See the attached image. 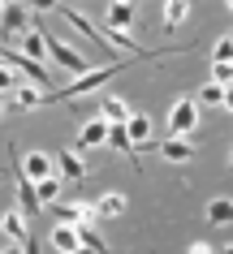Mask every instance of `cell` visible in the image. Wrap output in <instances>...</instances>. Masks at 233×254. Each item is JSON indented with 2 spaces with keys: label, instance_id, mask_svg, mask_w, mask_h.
Returning <instances> with one entry per match:
<instances>
[{
  "label": "cell",
  "instance_id": "7",
  "mask_svg": "<svg viewBox=\"0 0 233 254\" xmlns=\"http://www.w3.org/2000/svg\"><path fill=\"white\" fill-rule=\"evenodd\" d=\"M0 228H4V237L17 241V246L30 237V224H26V215L17 211V207H4V211H0Z\"/></svg>",
  "mask_w": 233,
  "mask_h": 254
},
{
  "label": "cell",
  "instance_id": "4",
  "mask_svg": "<svg viewBox=\"0 0 233 254\" xmlns=\"http://www.w3.org/2000/svg\"><path fill=\"white\" fill-rule=\"evenodd\" d=\"M35 26V17H30L26 4H13V0H4V9H0V30L4 35H22V30Z\"/></svg>",
  "mask_w": 233,
  "mask_h": 254
},
{
  "label": "cell",
  "instance_id": "28",
  "mask_svg": "<svg viewBox=\"0 0 233 254\" xmlns=\"http://www.w3.org/2000/svg\"><path fill=\"white\" fill-rule=\"evenodd\" d=\"M74 254H91V250H86V246H78V250H74Z\"/></svg>",
  "mask_w": 233,
  "mask_h": 254
},
{
  "label": "cell",
  "instance_id": "21",
  "mask_svg": "<svg viewBox=\"0 0 233 254\" xmlns=\"http://www.w3.org/2000/svg\"><path fill=\"white\" fill-rule=\"evenodd\" d=\"M104 142H108V147H117V151H125V155H130V160H138V151H134V142H130V138H125V129H121V125H108V134H104Z\"/></svg>",
  "mask_w": 233,
  "mask_h": 254
},
{
  "label": "cell",
  "instance_id": "19",
  "mask_svg": "<svg viewBox=\"0 0 233 254\" xmlns=\"http://www.w3.org/2000/svg\"><path fill=\"white\" fill-rule=\"evenodd\" d=\"M229 220H233V202L229 198H212V202H207V224L225 228Z\"/></svg>",
  "mask_w": 233,
  "mask_h": 254
},
{
  "label": "cell",
  "instance_id": "1",
  "mask_svg": "<svg viewBox=\"0 0 233 254\" xmlns=\"http://www.w3.org/2000/svg\"><path fill=\"white\" fill-rule=\"evenodd\" d=\"M194 129H199V104L194 95H181L168 108V138H190Z\"/></svg>",
  "mask_w": 233,
  "mask_h": 254
},
{
  "label": "cell",
  "instance_id": "16",
  "mask_svg": "<svg viewBox=\"0 0 233 254\" xmlns=\"http://www.w3.org/2000/svg\"><path fill=\"white\" fill-rule=\"evenodd\" d=\"M22 56L43 61V30H39V17H35V30H22Z\"/></svg>",
  "mask_w": 233,
  "mask_h": 254
},
{
  "label": "cell",
  "instance_id": "18",
  "mask_svg": "<svg viewBox=\"0 0 233 254\" xmlns=\"http://www.w3.org/2000/svg\"><path fill=\"white\" fill-rule=\"evenodd\" d=\"M194 104H199V108H225V104H229V91H225V86H216V82H207V86H203V91H199V95H194Z\"/></svg>",
  "mask_w": 233,
  "mask_h": 254
},
{
  "label": "cell",
  "instance_id": "31",
  "mask_svg": "<svg viewBox=\"0 0 233 254\" xmlns=\"http://www.w3.org/2000/svg\"><path fill=\"white\" fill-rule=\"evenodd\" d=\"M0 9H4V0H0Z\"/></svg>",
  "mask_w": 233,
  "mask_h": 254
},
{
  "label": "cell",
  "instance_id": "20",
  "mask_svg": "<svg viewBox=\"0 0 233 254\" xmlns=\"http://www.w3.org/2000/svg\"><path fill=\"white\" fill-rule=\"evenodd\" d=\"M30 186H35V198L39 202H52V198H61V177H39V181H30Z\"/></svg>",
  "mask_w": 233,
  "mask_h": 254
},
{
  "label": "cell",
  "instance_id": "6",
  "mask_svg": "<svg viewBox=\"0 0 233 254\" xmlns=\"http://www.w3.org/2000/svg\"><path fill=\"white\" fill-rule=\"evenodd\" d=\"M155 151H160L164 160H173V164H190L194 155H199V147H194L190 138H164V142H155Z\"/></svg>",
  "mask_w": 233,
  "mask_h": 254
},
{
  "label": "cell",
  "instance_id": "9",
  "mask_svg": "<svg viewBox=\"0 0 233 254\" xmlns=\"http://www.w3.org/2000/svg\"><path fill=\"white\" fill-rule=\"evenodd\" d=\"M104 134H108V121L104 117H91L78 129V151H86V147H104Z\"/></svg>",
  "mask_w": 233,
  "mask_h": 254
},
{
  "label": "cell",
  "instance_id": "2",
  "mask_svg": "<svg viewBox=\"0 0 233 254\" xmlns=\"http://www.w3.org/2000/svg\"><path fill=\"white\" fill-rule=\"evenodd\" d=\"M0 61H4L9 69H17V73H26L30 86H39V91H52V78H48V69H43L39 61H30V56H22V52H9V48H0Z\"/></svg>",
  "mask_w": 233,
  "mask_h": 254
},
{
  "label": "cell",
  "instance_id": "15",
  "mask_svg": "<svg viewBox=\"0 0 233 254\" xmlns=\"http://www.w3.org/2000/svg\"><path fill=\"white\" fill-rule=\"evenodd\" d=\"M104 26L130 30V26H134V4H121V0H112V4H108V22H104Z\"/></svg>",
  "mask_w": 233,
  "mask_h": 254
},
{
  "label": "cell",
  "instance_id": "13",
  "mask_svg": "<svg viewBox=\"0 0 233 254\" xmlns=\"http://www.w3.org/2000/svg\"><path fill=\"white\" fill-rule=\"evenodd\" d=\"M48 241H52L56 254H74V250H78V228H74V224H56Z\"/></svg>",
  "mask_w": 233,
  "mask_h": 254
},
{
  "label": "cell",
  "instance_id": "11",
  "mask_svg": "<svg viewBox=\"0 0 233 254\" xmlns=\"http://www.w3.org/2000/svg\"><path fill=\"white\" fill-rule=\"evenodd\" d=\"M91 207H95V215H99V220H112V215H121V211H125V194H121V190L95 194V202H91Z\"/></svg>",
  "mask_w": 233,
  "mask_h": 254
},
{
  "label": "cell",
  "instance_id": "26",
  "mask_svg": "<svg viewBox=\"0 0 233 254\" xmlns=\"http://www.w3.org/2000/svg\"><path fill=\"white\" fill-rule=\"evenodd\" d=\"M186 254H216V250H212L207 241H190V246H186Z\"/></svg>",
  "mask_w": 233,
  "mask_h": 254
},
{
  "label": "cell",
  "instance_id": "23",
  "mask_svg": "<svg viewBox=\"0 0 233 254\" xmlns=\"http://www.w3.org/2000/svg\"><path fill=\"white\" fill-rule=\"evenodd\" d=\"M229 52H233V39H229V35H220L216 48H212V61H229Z\"/></svg>",
  "mask_w": 233,
  "mask_h": 254
},
{
  "label": "cell",
  "instance_id": "12",
  "mask_svg": "<svg viewBox=\"0 0 233 254\" xmlns=\"http://www.w3.org/2000/svg\"><path fill=\"white\" fill-rule=\"evenodd\" d=\"M95 117H104L108 125H125V117H130V104H125L121 95H104V104H99Z\"/></svg>",
  "mask_w": 233,
  "mask_h": 254
},
{
  "label": "cell",
  "instance_id": "30",
  "mask_svg": "<svg viewBox=\"0 0 233 254\" xmlns=\"http://www.w3.org/2000/svg\"><path fill=\"white\" fill-rule=\"evenodd\" d=\"M121 4H134V0H121Z\"/></svg>",
  "mask_w": 233,
  "mask_h": 254
},
{
  "label": "cell",
  "instance_id": "3",
  "mask_svg": "<svg viewBox=\"0 0 233 254\" xmlns=\"http://www.w3.org/2000/svg\"><path fill=\"white\" fill-rule=\"evenodd\" d=\"M9 164H13V177H17V211L26 215V220H35V215L43 211V202L35 198V186H30L26 177H22V168H17V160H13V142H9Z\"/></svg>",
  "mask_w": 233,
  "mask_h": 254
},
{
  "label": "cell",
  "instance_id": "24",
  "mask_svg": "<svg viewBox=\"0 0 233 254\" xmlns=\"http://www.w3.org/2000/svg\"><path fill=\"white\" fill-rule=\"evenodd\" d=\"M13 86H17V73L4 65V61H0V91H13Z\"/></svg>",
  "mask_w": 233,
  "mask_h": 254
},
{
  "label": "cell",
  "instance_id": "25",
  "mask_svg": "<svg viewBox=\"0 0 233 254\" xmlns=\"http://www.w3.org/2000/svg\"><path fill=\"white\" fill-rule=\"evenodd\" d=\"M61 0H26V9H39V13H56Z\"/></svg>",
  "mask_w": 233,
  "mask_h": 254
},
{
  "label": "cell",
  "instance_id": "10",
  "mask_svg": "<svg viewBox=\"0 0 233 254\" xmlns=\"http://www.w3.org/2000/svg\"><path fill=\"white\" fill-rule=\"evenodd\" d=\"M194 0H164V9H160V22H164V30L173 35V26H181L186 17H190Z\"/></svg>",
  "mask_w": 233,
  "mask_h": 254
},
{
  "label": "cell",
  "instance_id": "17",
  "mask_svg": "<svg viewBox=\"0 0 233 254\" xmlns=\"http://www.w3.org/2000/svg\"><path fill=\"white\" fill-rule=\"evenodd\" d=\"M39 104H48V95H35V86H13V108L17 112H30V108H39Z\"/></svg>",
  "mask_w": 233,
  "mask_h": 254
},
{
  "label": "cell",
  "instance_id": "29",
  "mask_svg": "<svg viewBox=\"0 0 233 254\" xmlns=\"http://www.w3.org/2000/svg\"><path fill=\"white\" fill-rule=\"evenodd\" d=\"M0 117H4V99H0Z\"/></svg>",
  "mask_w": 233,
  "mask_h": 254
},
{
  "label": "cell",
  "instance_id": "22",
  "mask_svg": "<svg viewBox=\"0 0 233 254\" xmlns=\"http://www.w3.org/2000/svg\"><path fill=\"white\" fill-rule=\"evenodd\" d=\"M212 82L229 91V61H216V65H212Z\"/></svg>",
  "mask_w": 233,
  "mask_h": 254
},
{
  "label": "cell",
  "instance_id": "5",
  "mask_svg": "<svg viewBox=\"0 0 233 254\" xmlns=\"http://www.w3.org/2000/svg\"><path fill=\"white\" fill-rule=\"evenodd\" d=\"M52 164L61 168V177H65V181H74V186H78V181H86V164H82V155H78V151H69V147L56 151Z\"/></svg>",
  "mask_w": 233,
  "mask_h": 254
},
{
  "label": "cell",
  "instance_id": "14",
  "mask_svg": "<svg viewBox=\"0 0 233 254\" xmlns=\"http://www.w3.org/2000/svg\"><path fill=\"white\" fill-rule=\"evenodd\" d=\"M74 228H78V246H86L91 254H112V250H108V241L99 237V228H95V224H74Z\"/></svg>",
  "mask_w": 233,
  "mask_h": 254
},
{
  "label": "cell",
  "instance_id": "8",
  "mask_svg": "<svg viewBox=\"0 0 233 254\" xmlns=\"http://www.w3.org/2000/svg\"><path fill=\"white\" fill-rule=\"evenodd\" d=\"M121 129H125V138L134 142V151H138V147H147V142H151V117H147V112H130Z\"/></svg>",
  "mask_w": 233,
  "mask_h": 254
},
{
  "label": "cell",
  "instance_id": "27",
  "mask_svg": "<svg viewBox=\"0 0 233 254\" xmlns=\"http://www.w3.org/2000/svg\"><path fill=\"white\" fill-rule=\"evenodd\" d=\"M0 254H22V246H17V241H13V246H4V250H0Z\"/></svg>",
  "mask_w": 233,
  "mask_h": 254
}]
</instances>
